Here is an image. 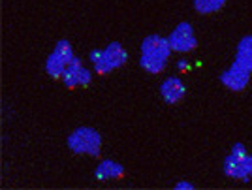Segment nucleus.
<instances>
[{
	"instance_id": "f257e3e1",
	"label": "nucleus",
	"mask_w": 252,
	"mask_h": 190,
	"mask_svg": "<svg viewBox=\"0 0 252 190\" xmlns=\"http://www.w3.org/2000/svg\"><path fill=\"white\" fill-rule=\"evenodd\" d=\"M169 53H171V47H169L168 38H162L158 34H151L141 43L139 64H141L143 70H147L149 74H160L166 68Z\"/></svg>"
},
{
	"instance_id": "f03ea898",
	"label": "nucleus",
	"mask_w": 252,
	"mask_h": 190,
	"mask_svg": "<svg viewBox=\"0 0 252 190\" xmlns=\"http://www.w3.org/2000/svg\"><path fill=\"white\" fill-rule=\"evenodd\" d=\"M126 61H128V55L121 43H109L105 49H98L91 55V63L100 75L111 74L113 70L125 66Z\"/></svg>"
},
{
	"instance_id": "7ed1b4c3",
	"label": "nucleus",
	"mask_w": 252,
	"mask_h": 190,
	"mask_svg": "<svg viewBox=\"0 0 252 190\" xmlns=\"http://www.w3.org/2000/svg\"><path fill=\"white\" fill-rule=\"evenodd\" d=\"M68 147L75 155H89L96 157L102 149V137L94 128H77L68 137Z\"/></svg>"
},
{
	"instance_id": "20e7f679",
	"label": "nucleus",
	"mask_w": 252,
	"mask_h": 190,
	"mask_svg": "<svg viewBox=\"0 0 252 190\" xmlns=\"http://www.w3.org/2000/svg\"><path fill=\"white\" fill-rule=\"evenodd\" d=\"M74 49L70 42L61 40V42L55 45L53 53L47 57V63H45V72L51 75L53 79H63L64 72L68 70V66L74 63Z\"/></svg>"
},
{
	"instance_id": "39448f33",
	"label": "nucleus",
	"mask_w": 252,
	"mask_h": 190,
	"mask_svg": "<svg viewBox=\"0 0 252 190\" xmlns=\"http://www.w3.org/2000/svg\"><path fill=\"white\" fill-rule=\"evenodd\" d=\"M247 157H249V153H247L245 145L235 143V145L231 147L230 155L222 162L224 173H226L230 179L247 181L251 177V175H249V168H247Z\"/></svg>"
},
{
	"instance_id": "423d86ee",
	"label": "nucleus",
	"mask_w": 252,
	"mask_h": 190,
	"mask_svg": "<svg viewBox=\"0 0 252 190\" xmlns=\"http://www.w3.org/2000/svg\"><path fill=\"white\" fill-rule=\"evenodd\" d=\"M168 42L171 51H177V53H190L198 45L196 32H194V27L190 23H179L173 29V32L169 34Z\"/></svg>"
},
{
	"instance_id": "0eeeda50",
	"label": "nucleus",
	"mask_w": 252,
	"mask_h": 190,
	"mask_svg": "<svg viewBox=\"0 0 252 190\" xmlns=\"http://www.w3.org/2000/svg\"><path fill=\"white\" fill-rule=\"evenodd\" d=\"M249 79H251V72L247 70V68H243L239 63H233L220 75V81L222 85L226 87V89H230L233 93H241L247 89V85H249Z\"/></svg>"
},
{
	"instance_id": "6e6552de",
	"label": "nucleus",
	"mask_w": 252,
	"mask_h": 190,
	"mask_svg": "<svg viewBox=\"0 0 252 190\" xmlns=\"http://www.w3.org/2000/svg\"><path fill=\"white\" fill-rule=\"evenodd\" d=\"M63 83L68 89H77V87H87L91 83V72L85 68L83 64L77 59H74V63L68 66V70L63 75Z\"/></svg>"
},
{
	"instance_id": "1a4fd4ad",
	"label": "nucleus",
	"mask_w": 252,
	"mask_h": 190,
	"mask_svg": "<svg viewBox=\"0 0 252 190\" xmlns=\"http://www.w3.org/2000/svg\"><path fill=\"white\" fill-rule=\"evenodd\" d=\"M160 95L168 104H177L185 96V85L179 77H169L160 85Z\"/></svg>"
},
{
	"instance_id": "9d476101",
	"label": "nucleus",
	"mask_w": 252,
	"mask_h": 190,
	"mask_svg": "<svg viewBox=\"0 0 252 190\" xmlns=\"http://www.w3.org/2000/svg\"><path fill=\"white\" fill-rule=\"evenodd\" d=\"M123 175H125V168H123L119 162H113V160H104V162H100L94 171V177L98 181L121 179Z\"/></svg>"
},
{
	"instance_id": "9b49d317",
	"label": "nucleus",
	"mask_w": 252,
	"mask_h": 190,
	"mask_svg": "<svg viewBox=\"0 0 252 190\" xmlns=\"http://www.w3.org/2000/svg\"><path fill=\"white\" fill-rule=\"evenodd\" d=\"M235 63H239L243 68H247L252 72V36H245L237 45V55H235Z\"/></svg>"
},
{
	"instance_id": "f8f14e48",
	"label": "nucleus",
	"mask_w": 252,
	"mask_h": 190,
	"mask_svg": "<svg viewBox=\"0 0 252 190\" xmlns=\"http://www.w3.org/2000/svg\"><path fill=\"white\" fill-rule=\"evenodd\" d=\"M226 4V0H194V10L201 15H209L220 11Z\"/></svg>"
},
{
	"instance_id": "ddd939ff",
	"label": "nucleus",
	"mask_w": 252,
	"mask_h": 190,
	"mask_svg": "<svg viewBox=\"0 0 252 190\" xmlns=\"http://www.w3.org/2000/svg\"><path fill=\"white\" fill-rule=\"evenodd\" d=\"M177 70H179V72H189V70H190L189 61H179V63H177Z\"/></svg>"
},
{
	"instance_id": "4468645a",
	"label": "nucleus",
	"mask_w": 252,
	"mask_h": 190,
	"mask_svg": "<svg viewBox=\"0 0 252 190\" xmlns=\"http://www.w3.org/2000/svg\"><path fill=\"white\" fill-rule=\"evenodd\" d=\"M175 189H183V190H190V189H194V187H192V185H190V183H187V181H181V183H177V185H175Z\"/></svg>"
},
{
	"instance_id": "2eb2a0df",
	"label": "nucleus",
	"mask_w": 252,
	"mask_h": 190,
	"mask_svg": "<svg viewBox=\"0 0 252 190\" xmlns=\"http://www.w3.org/2000/svg\"><path fill=\"white\" fill-rule=\"evenodd\" d=\"M247 168H249V175L252 177V155L247 157Z\"/></svg>"
}]
</instances>
